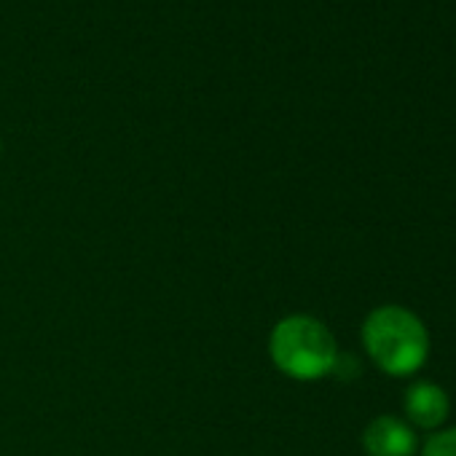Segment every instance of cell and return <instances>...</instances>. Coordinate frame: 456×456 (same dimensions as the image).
Returning <instances> with one entry per match:
<instances>
[{
	"label": "cell",
	"instance_id": "1",
	"mask_svg": "<svg viewBox=\"0 0 456 456\" xmlns=\"http://www.w3.org/2000/svg\"><path fill=\"white\" fill-rule=\"evenodd\" d=\"M362 344L370 360L389 376L416 373L429 354L424 322L400 306H379L362 325Z\"/></svg>",
	"mask_w": 456,
	"mask_h": 456
},
{
	"label": "cell",
	"instance_id": "2",
	"mask_svg": "<svg viewBox=\"0 0 456 456\" xmlns=\"http://www.w3.org/2000/svg\"><path fill=\"white\" fill-rule=\"evenodd\" d=\"M269 354L285 376L314 381L333 373L338 346L333 333L317 317L290 314L274 325L269 336Z\"/></svg>",
	"mask_w": 456,
	"mask_h": 456
},
{
	"label": "cell",
	"instance_id": "3",
	"mask_svg": "<svg viewBox=\"0 0 456 456\" xmlns=\"http://www.w3.org/2000/svg\"><path fill=\"white\" fill-rule=\"evenodd\" d=\"M362 443H365L368 456H413V451H416L413 429L395 416L373 419L365 427Z\"/></svg>",
	"mask_w": 456,
	"mask_h": 456
},
{
	"label": "cell",
	"instance_id": "4",
	"mask_svg": "<svg viewBox=\"0 0 456 456\" xmlns=\"http://www.w3.org/2000/svg\"><path fill=\"white\" fill-rule=\"evenodd\" d=\"M405 413L421 429H435L448 416V395L432 381H419L405 392Z\"/></svg>",
	"mask_w": 456,
	"mask_h": 456
},
{
	"label": "cell",
	"instance_id": "5",
	"mask_svg": "<svg viewBox=\"0 0 456 456\" xmlns=\"http://www.w3.org/2000/svg\"><path fill=\"white\" fill-rule=\"evenodd\" d=\"M421 456H456V427L437 432L427 440Z\"/></svg>",
	"mask_w": 456,
	"mask_h": 456
},
{
	"label": "cell",
	"instance_id": "6",
	"mask_svg": "<svg viewBox=\"0 0 456 456\" xmlns=\"http://www.w3.org/2000/svg\"><path fill=\"white\" fill-rule=\"evenodd\" d=\"M0 156H4V142H0Z\"/></svg>",
	"mask_w": 456,
	"mask_h": 456
}]
</instances>
